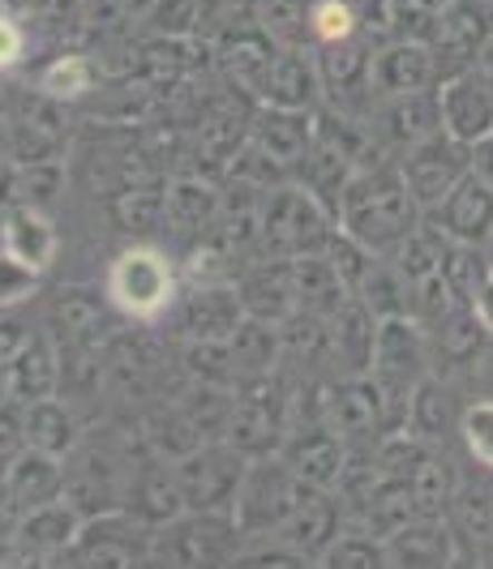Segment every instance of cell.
<instances>
[{
    "label": "cell",
    "instance_id": "cell-10",
    "mask_svg": "<svg viewBox=\"0 0 493 569\" xmlns=\"http://www.w3.org/2000/svg\"><path fill=\"white\" fill-rule=\"evenodd\" d=\"M52 249H57V240H52V228H48L43 219H34V214H13V219L4 223V257L18 261V266H27L30 274H39V270L52 261Z\"/></svg>",
    "mask_w": 493,
    "mask_h": 569
},
{
    "label": "cell",
    "instance_id": "cell-1",
    "mask_svg": "<svg viewBox=\"0 0 493 569\" xmlns=\"http://www.w3.org/2000/svg\"><path fill=\"white\" fill-rule=\"evenodd\" d=\"M416 206L404 176L377 171L348 193V228L365 249H400L416 231Z\"/></svg>",
    "mask_w": 493,
    "mask_h": 569
},
{
    "label": "cell",
    "instance_id": "cell-12",
    "mask_svg": "<svg viewBox=\"0 0 493 569\" xmlns=\"http://www.w3.org/2000/svg\"><path fill=\"white\" fill-rule=\"evenodd\" d=\"M455 513H460L467 536L493 543V485L490 480L455 488Z\"/></svg>",
    "mask_w": 493,
    "mask_h": 569
},
{
    "label": "cell",
    "instance_id": "cell-17",
    "mask_svg": "<svg viewBox=\"0 0 493 569\" xmlns=\"http://www.w3.org/2000/svg\"><path fill=\"white\" fill-rule=\"evenodd\" d=\"M335 566H386L382 557H386V543L377 548V543H369V540H344L335 552Z\"/></svg>",
    "mask_w": 493,
    "mask_h": 569
},
{
    "label": "cell",
    "instance_id": "cell-9",
    "mask_svg": "<svg viewBox=\"0 0 493 569\" xmlns=\"http://www.w3.org/2000/svg\"><path fill=\"white\" fill-rule=\"evenodd\" d=\"M437 57L430 48H416V43H400L391 52L377 57V82L386 90H400V94H416L434 82Z\"/></svg>",
    "mask_w": 493,
    "mask_h": 569
},
{
    "label": "cell",
    "instance_id": "cell-18",
    "mask_svg": "<svg viewBox=\"0 0 493 569\" xmlns=\"http://www.w3.org/2000/svg\"><path fill=\"white\" fill-rule=\"evenodd\" d=\"M18 57H22V34H18V27L9 18H0V69L13 64Z\"/></svg>",
    "mask_w": 493,
    "mask_h": 569
},
{
    "label": "cell",
    "instance_id": "cell-3",
    "mask_svg": "<svg viewBox=\"0 0 493 569\" xmlns=\"http://www.w3.org/2000/svg\"><path fill=\"white\" fill-rule=\"evenodd\" d=\"M172 296V270L155 249H129L112 266V300L125 313L155 317Z\"/></svg>",
    "mask_w": 493,
    "mask_h": 569
},
{
    "label": "cell",
    "instance_id": "cell-11",
    "mask_svg": "<svg viewBox=\"0 0 493 569\" xmlns=\"http://www.w3.org/2000/svg\"><path fill=\"white\" fill-rule=\"evenodd\" d=\"M442 274H446L451 291H455L464 305H476L481 287L490 279V266H485V257L476 253V244H455V249H446Z\"/></svg>",
    "mask_w": 493,
    "mask_h": 569
},
{
    "label": "cell",
    "instance_id": "cell-4",
    "mask_svg": "<svg viewBox=\"0 0 493 569\" xmlns=\"http://www.w3.org/2000/svg\"><path fill=\"white\" fill-rule=\"evenodd\" d=\"M437 103H442V129L451 138L476 146L493 133V73L467 69L460 78H451L442 86Z\"/></svg>",
    "mask_w": 493,
    "mask_h": 569
},
{
    "label": "cell",
    "instance_id": "cell-15",
    "mask_svg": "<svg viewBox=\"0 0 493 569\" xmlns=\"http://www.w3.org/2000/svg\"><path fill=\"white\" fill-rule=\"evenodd\" d=\"M43 86H48V94H57V99H78V94L90 86L87 60H82V57L57 60V64L43 73Z\"/></svg>",
    "mask_w": 493,
    "mask_h": 569
},
{
    "label": "cell",
    "instance_id": "cell-21",
    "mask_svg": "<svg viewBox=\"0 0 493 569\" xmlns=\"http://www.w3.org/2000/svg\"><path fill=\"white\" fill-rule=\"evenodd\" d=\"M481 69H485V73H493V34L485 39V48H481Z\"/></svg>",
    "mask_w": 493,
    "mask_h": 569
},
{
    "label": "cell",
    "instance_id": "cell-5",
    "mask_svg": "<svg viewBox=\"0 0 493 569\" xmlns=\"http://www.w3.org/2000/svg\"><path fill=\"white\" fill-rule=\"evenodd\" d=\"M437 223L455 244H485L493 240V184L472 168L437 201Z\"/></svg>",
    "mask_w": 493,
    "mask_h": 569
},
{
    "label": "cell",
    "instance_id": "cell-16",
    "mask_svg": "<svg viewBox=\"0 0 493 569\" xmlns=\"http://www.w3.org/2000/svg\"><path fill=\"white\" fill-rule=\"evenodd\" d=\"M352 9L344 0H322L318 9H314V30H318L326 43H339V39H348L352 34Z\"/></svg>",
    "mask_w": 493,
    "mask_h": 569
},
{
    "label": "cell",
    "instance_id": "cell-14",
    "mask_svg": "<svg viewBox=\"0 0 493 569\" xmlns=\"http://www.w3.org/2000/svg\"><path fill=\"white\" fill-rule=\"evenodd\" d=\"M407 411H412V425H421L425 437H437L446 420H451V407H446V395L437 390L434 381H421L416 390H412V402H407Z\"/></svg>",
    "mask_w": 493,
    "mask_h": 569
},
{
    "label": "cell",
    "instance_id": "cell-20",
    "mask_svg": "<svg viewBox=\"0 0 493 569\" xmlns=\"http://www.w3.org/2000/svg\"><path fill=\"white\" fill-rule=\"evenodd\" d=\"M476 313H481L485 330L493 335V270H490V279H485V287H481V296H476Z\"/></svg>",
    "mask_w": 493,
    "mask_h": 569
},
{
    "label": "cell",
    "instance_id": "cell-8",
    "mask_svg": "<svg viewBox=\"0 0 493 569\" xmlns=\"http://www.w3.org/2000/svg\"><path fill=\"white\" fill-rule=\"evenodd\" d=\"M386 557H395V566H451L455 543L451 531L430 518V522H407L395 536H386Z\"/></svg>",
    "mask_w": 493,
    "mask_h": 569
},
{
    "label": "cell",
    "instance_id": "cell-7",
    "mask_svg": "<svg viewBox=\"0 0 493 569\" xmlns=\"http://www.w3.org/2000/svg\"><path fill=\"white\" fill-rule=\"evenodd\" d=\"M490 34L493 22L485 18V4L481 0H455L437 22V48H442V57L460 60L464 69H472L481 60V48H485Z\"/></svg>",
    "mask_w": 493,
    "mask_h": 569
},
{
    "label": "cell",
    "instance_id": "cell-13",
    "mask_svg": "<svg viewBox=\"0 0 493 569\" xmlns=\"http://www.w3.org/2000/svg\"><path fill=\"white\" fill-rule=\"evenodd\" d=\"M460 432H464L467 455L476 458L485 471H493V399H476L472 407H464Z\"/></svg>",
    "mask_w": 493,
    "mask_h": 569
},
{
    "label": "cell",
    "instance_id": "cell-2",
    "mask_svg": "<svg viewBox=\"0 0 493 569\" xmlns=\"http://www.w3.org/2000/svg\"><path fill=\"white\" fill-rule=\"evenodd\" d=\"M467 171H472V146L451 138V133H434V138H425V142L407 150L404 180L421 206H437Z\"/></svg>",
    "mask_w": 493,
    "mask_h": 569
},
{
    "label": "cell",
    "instance_id": "cell-6",
    "mask_svg": "<svg viewBox=\"0 0 493 569\" xmlns=\"http://www.w3.org/2000/svg\"><path fill=\"white\" fill-rule=\"evenodd\" d=\"M421 365H425V347L416 339V330L407 326L404 317H391L377 335V372L386 381L391 395H412L407 386L421 381Z\"/></svg>",
    "mask_w": 493,
    "mask_h": 569
},
{
    "label": "cell",
    "instance_id": "cell-19",
    "mask_svg": "<svg viewBox=\"0 0 493 569\" xmlns=\"http://www.w3.org/2000/svg\"><path fill=\"white\" fill-rule=\"evenodd\" d=\"M472 168L481 171V176H485V180L493 184V133L472 146Z\"/></svg>",
    "mask_w": 493,
    "mask_h": 569
}]
</instances>
